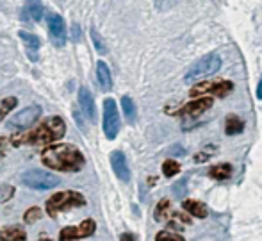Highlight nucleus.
I'll list each match as a JSON object with an SVG mask.
<instances>
[{
    "instance_id": "obj_1",
    "label": "nucleus",
    "mask_w": 262,
    "mask_h": 241,
    "mask_svg": "<svg viewBox=\"0 0 262 241\" xmlns=\"http://www.w3.org/2000/svg\"><path fill=\"white\" fill-rule=\"evenodd\" d=\"M41 163L47 168L59 170V172H80L86 165V159L75 145L59 143L43 150Z\"/></svg>"
},
{
    "instance_id": "obj_2",
    "label": "nucleus",
    "mask_w": 262,
    "mask_h": 241,
    "mask_svg": "<svg viewBox=\"0 0 262 241\" xmlns=\"http://www.w3.org/2000/svg\"><path fill=\"white\" fill-rule=\"evenodd\" d=\"M64 120L59 116H50L45 122H41L36 129H32V131L20 136H14L11 143L14 147H21V145H47L55 142V139H61L64 136Z\"/></svg>"
},
{
    "instance_id": "obj_3",
    "label": "nucleus",
    "mask_w": 262,
    "mask_h": 241,
    "mask_svg": "<svg viewBox=\"0 0 262 241\" xmlns=\"http://www.w3.org/2000/svg\"><path fill=\"white\" fill-rule=\"evenodd\" d=\"M84 204H86V198L80 193L61 191V193H55V195H52L47 200V213L52 218H55L59 211L72 209V207H82Z\"/></svg>"
},
{
    "instance_id": "obj_4",
    "label": "nucleus",
    "mask_w": 262,
    "mask_h": 241,
    "mask_svg": "<svg viewBox=\"0 0 262 241\" xmlns=\"http://www.w3.org/2000/svg\"><path fill=\"white\" fill-rule=\"evenodd\" d=\"M221 68V57L217 54H207L202 59H198L186 73L187 83H196V81L204 79V77L214 75L217 70Z\"/></svg>"
},
{
    "instance_id": "obj_5",
    "label": "nucleus",
    "mask_w": 262,
    "mask_h": 241,
    "mask_svg": "<svg viewBox=\"0 0 262 241\" xmlns=\"http://www.w3.org/2000/svg\"><path fill=\"white\" fill-rule=\"evenodd\" d=\"M234 90V84L230 81H223V79H217V81H204V83H198L191 88L189 95L193 96H204V95H214V96H220V98H225L230 91Z\"/></svg>"
},
{
    "instance_id": "obj_6",
    "label": "nucleus",
    "mask_w": 262,
    "mask_h": 241,
    "mask_svg": "<svg viewBox=\"0 0 262 241\" xmlns=\"http://www.w3.org/2000/svg\"><path fill=\"white\" fill-rule=\"evenodd\" d=\"M21 183L32 190H50L57 186L61 180L54 173L43 172V170H29L21 175Z\"/></svg>"
},
{
    "instance_id": "obj_7",
    "label": "nucleus",
    "mask_w": 262,
    "mask_h": 241,
    "mask_svg": "<svg viewBox=\"0 0 262 241\" xmlns=\"http://www.w3.org/2000/svg\"><path fill=\"white\" fill-rule=\"evenodd\" d=\"M154 218H156L157 222H168L171 227H179V224H184V225L191 224V216H187V214L182 213V211L171 209V202L166 198L157 204Z\"/></svg>"
},
{
    "instance_id": "obj_8",
    "label": "nucleus",
    "mask_w": 262,
    "mask_h": 241,
    "mask_svg": "<svg viewBox=\"0 0 262 241\" xmlns=\"http://www.w3.org/2000/svg\"><path fill=\"white\" fill-rule=\"evenodd\" d=\"M104 132L107 139H114L120 132V114L113 98H107L104 102Z\"/></svg>"
},
{
    "instance_id": "obj_9",
    "label": "nucleus",
    "mask_w": 262,
    "mask_h": 241,
    "mask_svg": "<svg viewBox=\"0 0 262 241\" xmlns=\"http://www.w3.org/2000/svg\"><path fill=\"white\" fill-rule=\"evenodd\" d=\"M41 116V107L39 106H29L25 109H21L18 114H14L9 122H7V127L11 129H27L34 124L38 118Z\"/></svg>"
},
{
    "instance_id": "obj_10",
    "label": "nucleus",
    "mask_w": 262,
    "mask_h": 241,
    "mask_svg": "<svg viewBox=\"0 0 262 241\" xmlns=\"http://www.w3.org/2000/svg\"><path fill=\"white\" fill-rule=\"evenodd\" d=\"M97 229L93 220H84L80 225L77 227H64L61 232H59V239L61 241H73V239H82L91 236Z\"/></svg>"
},
{
    "instance_id": "obj_11",
    "label": "nucleus",
    "mask_w": 262,
    "mask_h": 241,
    "mask_svg": "<svg viewBox=\"0 0 262 241\" xmlns=\"http://www.w3.org/2000/svg\"><path fill=\"white\" fill-rule=\"evenodd\" d=\"M212 104H214L212 96H200V98L186 104V106L179 111V114L180 116H198V114L209 111L210 107H212Z\"/></svg>"
},
{
    "instance_id": "obj_12",
    "label": "nucleus",
    "mask_w": 262,
    "mask_h": 241,
    "mask_svg": "<svg viewBox=\"0 0 262 241\" xmlns=\"http://www.w3.org/2000/svg\"><path fill=\"white\" fill-rule=\"evenodd\" d=\"M111 165H113V170L116 173V177L123 183H128L130 180V168H128L127 157H125L123 152L114 150L111 154Z\"/></svg>"
},
{
    "instance_id": "obj_13",
    "label": "nucleus",
    "mask_w": 262,
    "mask_h": 241,
    "mask_svg": "<svg viewBox=\"0 0 262 241\" xmlns=\"http://www.w3.org/2000/svg\"><path fill=\"white\" fill-rule=\"evenodd\" d=\"M49 31L52 36L54 45L62 47L66 42V27H64V20H62L59 14H49Z\"/></svg>"
},
{
    "instance_id": "obj_14",
    "label": "nucleus",
    "mask_w": 262,
    "mask_h": 241,
    "mask_svg": "<svg viewBox=\"0 0 262 241\" xmlns=\"http://www.w3.org/2000/svg\"><path fill=\"white\" fill-rule=\"evenodd\" d=\"M79 102H80V107H82L84 114H86L91 122H95V118H97V113H95V111L97 109H95V100L88 88L82 86L79 90Z\"/></svg>"
},
{
    "instance_id": "obj_15",
    "label": "nucleus",
    "mask_w": 262,
    "mask_h": 241,
    "mask_svg": "<svg viewBox=\"0 0 262 241\" xmlns=\"http://www.w3.org/2000/svg\"><path fill=\"white\" fill-rule=\"evenodd\" d=\"M182 207H184V211H187L189 214H193L194 218H205V216H207V213H209L207 206H205V204H202V202H198V200H194V198L184 200Z\"/></svg>"
},
{
    "instance_id": "obj_16",
    "label": "nucleus",
    "mask_w": 262,
    "mask_h": 241,
    "mask_svg": "<svg viewBox=\"0 0 262 241\" xmlns=\"http://www.w3.org/2000/svg\"><path fill=\"white\" fill-rule=\"evenodd\" d=\"M20 38L24 39V43L29 48V57H31L32 61H36V59H38V54H36V52H38L39 45H41L39 38H38V36H34V34H31V32H25V31L20 32Z\"/></svg>"
},
{
    "instance_id": "obj_17",
    "label": "nucleus",
    "mask_w": 262,
    "mask_h": 241,
    "mask_svg": "<svg viewBox=\"0 0 262 241\" xmlns=\"http://www.w3.org/2000/svg\"><path fill=\"white\" fill-rule=\"evenodd\" d=\"M97 77H98V83H100V88L104 91H109L113 88V79H111V72H109V66L105 63L98 61L97 63Z\"/></svg>"
},
{
    "instance_id": "obj_18",
    "label": "nucleus",
    "mask_w": 262,
    "mask_h": 241,
    "mask_svg": "<svg viewBox=\"0 0 262 241\" xmlns=\"http://www.w3.org/2000/svg\"><path fill=\"white\" fill-rule=\"evenodd\" d=\"M25 231L21 227H6L0 232V241H25Z\"/></svg>"
},
{
    "instance_id": "obj_19",
    "label": "nucleus",
    "mask_w": 262,
    "mask_h": 241,
    "mask_svg": "<svg viewBox=\"0 0 262 241\" xmlns=\"http://www.w3.org/2000/svg\"><path fill=\"white\" fill-rule=\"evenodd\" d=\"M232 175V165L228 163H223V165H214L209 168V177L216 180H225Z\"/></svg>"
},
{
    "instance_id": "obj_20",
    "label": "nucleus",
    "mask_w": 262,
    "mask_h": 241,
    "mask_svg": "<svg viewBox=\"0 0 262 241\" xmlns=\"http://www.w3.org/2000/svg\"><path fill=\"white\" fill-rule=\"evenodd\" d=\"M24 16L27 20L32 22H39L43 18V6L39 2H29L24 7Z\"/></svg>"
},
{
    "instance_id": "obj_21",
    "label": "nucleus",
    "mask_w": 262,
    "mask_h": 241,
    "mask_svg": "<svg viewBox=\"0 0 262 241\" xmlns=\"http://www.w3.org/2000/svg\"><path fill=\"white\" fill-rule=\"evenodd\" d=\"M243 129H245V122L235 116V114H230V116L227 118V122H225V132H227L228 136L239 134V132H243Z\"/></svg>"
},
{
    "instance_id": "obj_22",
    "label": "nucleus",
    "mask_w": 262,
    "mask_h": 241,
    "mask_svg": "<svg viewBox=\"0 0 262 241\" xmlns=\"http://www.w3.org/2000/svg\"><path fill=\"white\" fill-rule=\"evenodd\" d=\"M121 106H123V113H125V118H127L130 124L136 122V106H134V100L130 96H123L121 98Z\"/></svg>"
},
{
    "instance_id": "obj_23",
    "label": "nucleus",
    "mask_w": 262,
    "mask_h": 241,
    "mask_svg": "<svg viewBox=\"0 0 262 241\" xmlns=\"http://www.w3.org/2000/svg\"><path fill=\"white\" fill-rule=\"evenodd\" d=\"M162 173H164L166 177L177 175V173H180V165L177 161H173V159H166V161L162 163Z\"/></svg>"
},
{
    "instance_id": "obj_24",
    "label": "nucleus",
    "mask_w": 262,
    "mask_h": 241,
    "mask_svg": "<svg viewBox=\"0 0 262 241\" xmlns=\"http://www.w3.org/2000/svg\"><path fill=\"white\" fill-rule=\"evenodd\" d=\"M156 241H186V239L180 234H175V232H171V231H161V232H157Z\"/></svg>"
},
{
    "instance_id": "obj_25",
    "label": "nucleus",
    "mask_w": 262,
    "mask_h": 241,
    "mask_svg": "<svg viewBox=\"0 0 262 241\" xmlns=\"http://www.w3.org/2000/svg\"><path fill=\"white\" fill-rule=\"evenodd\" d=\"M41 209L39 207H31V209L25 213V216H24V220H25V224H32V222H36V220H39L41 218Z\"/></svg>"
},
{
    "instance_id": "obj_26",
    "label": "nucleus",
    "mask_w": 262,
    "mask_h": 241,
    "mask_svg": "<svg viewBox=\"0 0 262 241\" xmlns=\"http://www.w3.org/2000/svg\"><path fill=\"white\" fill-rule=\"evenodd\" d=\"M91 38H93L95 48H97L100 54H107V47L104 45V42H102V38H100V34L97 32V29H91Z\"/></svg>"
},
{
    "instance_id": "obj_27",
    "label": "nucleus",
    "mask_w": 262,
    "mask_h": 241,
    "mask_svg": "<svg viewBox=\"0 0 262 241\" xmlns=\"http://www.w3.org/2000/svg\"><path fill=\"white\" fill-rule=\"evenodd\" d=\"M14 195V188L13 186H2L0 188V202H6V200H9L11 196Z\"/></svg>"
},
{
    "instance_id": "obj_28",
    "label": "nucleus",
    "mask_w": 262,
    "mask_h": 241,
    "mask_svg": "<svg viewBox=\"0 0 262 241\" xmlns=\"http://www.w3.org/2000/svg\"><path fill=\"white\" fill-rule=\"evenodd\" d=\"M7 145H9V139H7V138H0V159H2L4 155H6Z\"/></svg>"
},
{
    "instance_id": "obj_29",
    "label": "nucleus",
    "mask_w": 262,
    "mask_h": 241,
    "mask_svg": "<svg viewBox=\"0 0 262 241\" xmlns=\"http://www.w3.org/2000/svg\"><path fill=\"white\" fill-rule=\"evenodd\" d=\"M120 241H138V239H136V236L130 234V232H125V234L120 236Z\"/></svg>"
},
{
    "instance_id": "obj_30",
    "label": "nucleus",
    "mask_w": 262,
    "mask_h": 241,
    "mask_svg": "<svg viewBox=\"0 0 262 241\" xmlns=\"http://www.w3.org/2000/svg\"><path fill=\"white\" fill-rule=\"evenodd\" d=\"M72 36L75 39H79V36H80V31H79V25H73L72 27Z\"/></svg>"
},
{
    "instance_id": "obj_31",
    "label": "nucleus",
    "mask_w": 262,
    "mask_h": 241,
    "mask_svg": "<svg viewBox=\"0 0 262 241\" xmlns=\"http://www.w3.org/2000/svg\"><path fill=\"white\" fill-rule=\"evenodd\" d=\"M6 114H7V109H4V107L0 106V122L4 120V116H6Z\"/></svg>"
},
{
    "instance_id": "obj_32",
    "label": "nucleus",
    "mask_w": 262,
    "mask_h": 241,
    "mask_svg": "<svg viewBox=\"0 0 262 241\" xmlns=\"http://www.w3.org/2000/svg\"><path fill=\"white\" fill-rule=\"evenodd\" d=\"M257 96L262 98V79H260V83H259V88H257Z\"/></svg>"
},
{
    "instance_id": "obj_33",
    "label": "nucleus",
    "mask_w": 262,
    "mask_h": 241,
    "mask_svg": "<svg viewBox=\"0 0 262 241\" xmlns=\"http://www.w3.org/2000/svg\"><path fill=\"white\" fill-rule=\"evenodd\" d=\"M39 241H50V239H39Z\"/></svg>"
}]
</instances>
